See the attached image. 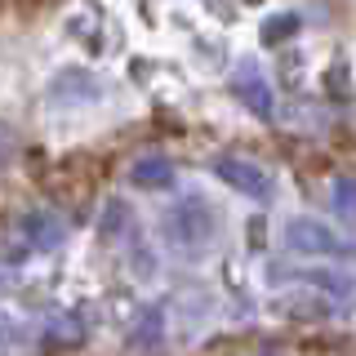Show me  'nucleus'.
<instances>
[{
    "label": "nucleus",
    "instance_id": "1",
    "mask_svg": "<svg viewBox=\"0 0 356 356\" xmlns=\"http://www.w3.org/2000/svg\"><path fill=\"white\" fill-rule=\"evenodd\" d=\"M161 232H165V241H170L178 254H200L205 245H214V236H218L214 205H209V200H200V196L178 200L170 214H165Z\"/></svg>",
    "mask_w": 356,
    "mask_h": 356
},
{
    "label": "nucleus",
    "instance_id": "2",
    "mask_svg": "<svg viewBox=\"0 0 356 356\" xmlns=\"http://www.w3.org/2000/svg\"><path fill=\"white\" fill-rule=\"evenodd\" d=\"M214 174H218L227 187H236L241 196L272 200V174L259 170L254 161H245V156H218V161H214Z\"/></svg>",
    "mask_w": 356,
    "mask_h": 356
},
{
    "label": "nucleus",
    "instance_id": "3",
    "mask_svg": "<svg viewBox=\"0 0 356 356\" xmlns=\"http://www.w3.org/2000/svg\"><path fill=\"white\" fill-rule=\"evenodd\" d=\"M285 245L294 254H356L352 245H343L325 222H316V218H294L285 227Z\"/></svg>",
    "mask_w": 356,
    "mask_h": 356
},
{
    "label": "nucleus",
    "instance_id": "4",
    "mask_svg": "<svg viewBox=\"0 0 356 356\" xmlns=\"http://www.w3.org/2000/svg\"><path fill=\"white\" fill-rule=\"evenodd\" d=\"M232 94H236L254 116L272 120V89H267V81L259 76V67H254V63H241V72L232 76Z\"/></svg>",
    "mask_w": 356,
    "mask_h": 356
},
{
    "label": "nucleus",
    "instance_id": "5",
    "mask_svg": "<svg viewBox=\"0 0 356 356\" xmlns=\"http://www.w3.org/2000/svg\"><path fill=\"white\" fill-rule=\"evenodd\" d=\"M22 236H27L36 250H58L63 236H67V222L58 214H49V209H31V214H22Z\"/></svg>",
    "mask_w": 356,
    "mask_h": 356
},
{
    "label": "nucleus",
    "instance_id": "6",
    "mask_svg": "<svg viewBox=\"0 0 356 356\" xmlns=\"http://www.w3.org/2000/svg\"><path fill=\"white\" fill-rule=\"evenodd\" d=\"M129 183L143 187V192H161V187H174V165L165 156H143V161L129 165Z\"/></svg>",
    "mask_w": 356,
    "mask_h": 356
},
{
    "label": "nucleus",
    "instance_id": "7",
    "mask_svg": "<svg viewBox=\"0 0 356 356\" xmlns=\"http://www.w3.org/2000/svg\"><path fill=\"white\" fill-rule=\"evenodd\" d=\"M161 321H165L161 307L143 312V325L129 334V348H161V343H165V325H161Z\"/></svg>",
    "mask_w": 356,
    "mask_h": 356
},
{
    "label": "nucleus",
    "instance_id": "8",
    "mask_svg": "<svg viewBox=\"0 0 356 356\" xmlns=\"http://www.w3.org/2000/svg\"><path fill=\"white\" fill-rule=\"evenodd\" d=\"M81 339H85V330L76 325L72 316H54L49 330H44V343H49V348H76Z\"/></svg>",
    "mask_w": 356,
    "mask_h": 356
},
{
    "label": "nucleus",
    "instance_id": "9",
    "mask_svg": "<svg viewBox=\"0 0 356 356\" xmlns=\"http://www.w3.org/2000/svg\"><path fill=\"white\" fill-rule=\"evenodd\" d=\"M298 27H303V18L298 14H276L263 22V44H285L289 36H298Z\"/></svg>",
    "mask_w": 356,
    "mask_h": 356
},
{
    "label": "nucleus",
    "instance_id": "10",
    "mask_svg": "<svg viewBox=\"0 0 356 356\" xmlns=\"http://www.w3.org/2000/svg\"><path fill=\"white\" fill-rule=\"evenodd\" d=\"M81 94V98H98V85L94 81H81V72H63L58 81H54V98H67V94Z\"/></svg>",
    "mask_w": 356,
    "mask_h": 356
},
{
    "label": "nucleus",
    "instance_id": "11",
    "mask_svg": "<svg viewBox=\"0 0 356 356\" xmlns=\"http://www.w3.org/2000/svg\"><path fill=\"white\" fill-rule=\"evenodd\" d=\"M334 209L343 218H356V178H339L334 183Z\"/></svg>",
    "mask_w": 356,
    "mask_h": 356
},
{
    "label": "nucleus",
    "instance_id": "12",
    "mask_svg": "<svg viewBox=\"0 0 356 356\" xmlns=\"http://www.w3.org/2000/svg\"><path fill=\"white\" fill-rule=\"evenodd\" d=\"M18 134L5 125V120H0V170H5V165H14V156H18Z\"/></svg>",
    "mask_w": 356,
    "mask_h": 356
},
{
    "label": "nucleus",
    "instance_id": "13",
    "mask_svg": "<svg viewBox=\"0 0 356 356\" xmlns=\"http://www.w3.org/2000/svg\"><path fill=\"white\" fill-rule=\"evenodd\" d=\"M330 89H334V94H339V89H343V94H352V85H348V63H334V67H330Z\"/></svg>",
    "mask_w": 356,
    "mask_h": 356
},
{
    "label": "nucleus",
    "instance_id": "14",
    "mask_svg": "<svg viewBox=\"0 0 356 356\" xmlns=\"http://www.w3.org/2000/svg\"><path fill=\"white\" fill-rule=\"evenodd\" d=\"M250 245H254V250L263 245V218H254V222H250Z\"/></svg>",
    "mask_w": 356,
    "mask_h": 356
},
{
    "label": "nucleus",
    "instance_id": "15",
    "mask_svg": "<svg viewBox=\"0 0 356 356\" xmlns=\"http://www.w3.org/2000/svg\"><path fill=\"white\" fill-rule=\"evenodd\" d=\"M0 334H5V330H0Z\"/></svg>",
    "mask_w": 356,
    "mask_h": 356
}]
</instances>
